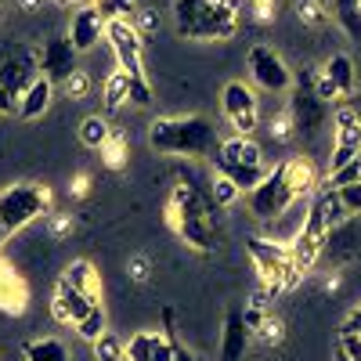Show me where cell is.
Returning <instances> with one entry per match:
<instances>
[{"label":"cell","mask_w":361,"mask_h":361,"mask_svg":"<svg viewBox=\"0 0 361 361\" xmlns=\"http://www.w3.org/2000/svg\"><path fill=\"white\" fill-rule=\"evenodd\" d=\"M102 37H105V18L98 15V8H80L73 15V25H69L73 47L83 54V51H90L94 44H102Z\"/></svg>","instance_id":"16"},{"label":"cell","mask_w":361,"mask_h":361,"mask_svg":"<svg viewBox=\"0 0 361 361\" xmlns=\"http://www.w3.org/2000/svg\"><path fill=\"white\" fill-rule=\"evenodd\" d=\"M214 199H217V206H231L235 199H238V188L231 185L228 177H221V173H214Z\"/></svg>","instance_id":"33"},{"label":"cell","mask_w":361,"mask_h":361,"mask_svg":"<svg viewBox=\"0 0 361 361\" xmlns=\"http://www.w3.org/2000/svg\"><path fill=\"white\" fill-rule=\"evenodd\" d=\"M250 347V325L243 311H228L224 318V336H221V361H243Z\"/></svg>","instance_id":"18"},{"label":"cell","mask_w":361,"mask_h":361,"mask_svg":"<svg viewBox=\"0 0 361 361\" xmlns=\"http://www.w3.org/2000/svg\"><path fill=\"white\" fill-rule=\"evenodd\" d=\"M11 112H18V98L11 94L4 83H0V116H11Z\"/></svg>","instance_id":"36"},{"label":"cell","mask_w":361,"mask_h":361,"mask_svg":"<svg viewBox=\"0 0 361 361\" xmlns=\"http://www.w3.org/2000/svg\"><path fill=\"white\" fill-rule=\"evenodd\" d=\"M336 192H340L347 217H361V185H347V188H336Z\"/></svg>","instance_id":"34"},{"label":"cell","mask_w":361,"mask_h":361,"mask_svg":"<svg viewBox=\"0 0 361 361\" xmlns=\"http://www.w3.org/2000/svg\"><path fill=\"white\" fill-rule=\"evenodd\" d=\"M76 333H80L87 343L102 340V336L109 333V318H105V307H102V304H94V307H90V311H87V318L76 325Z\"/></svg>","instance_id":"26"},{"label":"cell","mask_w":361,"mask_h":361,"mask_svg":"<svg viewBox=\"0 0 361 361\" xmlns=\"http://www.w3.org/2000/svg\"><path fill=\"white\" fill-rule=\"evenodd\" d=\"M333 361H350V357H347V350H343V347H340V343H336V347H333Z\"/></svg>","instance_id":"39"},{"label":"cell","mask_w":361,"mask_h":361,"mask_svg":"<svg viewBox=\"0 0 361 361\" xmlns=\"http://www.w3.org/2000/svg\"><path fill=\"white\" fill-rule=\"evenodd\" d=\"M22 350H25V361H73L62 340H29Z\"/></svg>","instance_id":"23"},{"label":"cell","mask_w":361,"mask_h":361,"mask_svg":"<svg viewBox=\"0 0 361 361\" xmlns=\"http://www.w3.org/2000/svg\"><path fill=\"white\" fill-rule=\"evenodd\" d=\"M94 304H98V296L80 293L76 286H69V282L62 279V282H58V289H54V300H51V314L62 322V325H80Z\"/></svg>","instance_id":"15"},{"label":"cell","mask_w":361,"mask_h":361,"mask_svg":"<svg viewBox=\"0 0 361 361\" xmlns=\"http://www.w3.org/2000/svg\"><path fill=\"white\" fill-rule=\"evenodd\" d=\"M51 98H54V83H51L47 76H37L33 87H29L25 94L18 98V116H22V119H37V116H44L47 105H51Z\"/></svg>","instance_id":"21"},{"label":"cell","mask_w":361,"mask_h":361,"mask_svg":"<svg viewBox=\"0 0 361 361\" xmlns=\"http://www.w3.org/2000/svg\"><path fill=\"white\" fill-rule=\"evenodd\" d=\"M329 228H333V224H329V217H325V206H322V199L314 195V199L307 202V209H304V224H300V231L293 235V246H289L293 264H296L300 275L318 264V253H322V243H325Z\"/></svg>","instance_id":"6"},{"label":"cell","mask_w":361,"mask_h":361,"mask_svg":"<svg viewBox=\"0 0 361 361\" xmlns=\"http://www.w3.org/2000/svg\"><path fill=\"white\" fill-rule=\"evenodd\" d=\"M76 47H73V40H69V33L66 37H51L47 44H44V51H40V62H37V69L51 80V83H69L80 69H76Z\"/></svg>","instance_id":"13"},{"label":"cell","mask_w":361,"mask_h":361,"mask_svg":"<svg viewBox=\"0 0 361 361\" xmlns=\"http://www.w3.org/2000/svg\"><path fill=\"white\" fill-rule=\"evenodd\" d=\"M80 141L87 148H105L109 145V119L105 116H87L80 123Z\"/></svg>","instance_id":"25"},{"label":"cell","mask_w":361,"mask_h":361,"mask_svg":"<svg viewBox=\"0 0 361 361\" xmlns=\"http://www.w3.org/2000/svg\"><path fill=\"white\" fill-rule=\"evenodd\" d=\"M127 361H173V343L166 333H137L127 340Z\"/></svg>","instance_id":"17"},{"label":"cell","mask_w":361,"mask_h":361,"mask_svg":"<svg viewBox=\"0 0 361 361\" xmlns=\"http://www.w3.org/2000/svg\"><path fill=\"white\" fill-rule=\"evenodd\" d=\"M314 94H318L322 102H329V98H340V94H336V87H333V83H329L325 76L318 80V90H314Z\"/></svg>","instance_id":"37"},{"label":"cell","mask_w":361,"mask_h":361,"mask_svg":"<svg viewBox=\"0 0 361 361\" xmlns=\"http://www.w3.org/2000/svg\"><path fill=\"white\" fill-rule=\"evenodd\" d=\"M314 188V170L304 156H293L286 163H279L275 170H267V177L253 192H246V202L253 209V217L260 221H275L282 217L293 202H300Z\"/></svg>","instance_id":"1"},{"label":"cell","mask_w":361,"mask_h":361,"mask_svg":"<svg viewBox=\"0 0 361 361\" xmlns=\"http://www.w3.org/2000/svg\"><path fill=\"white\" fill-rule=\"evenodd\" d=\"M357 257H361V221L357 217H347L336 228H329L325 243H322V253H318V264L343 267V264H350Z\"/></svg>","instance_id":"8"},{"label":"cell","mask_w":361,"mask_h":361,"mask_svg":"<svg viewBox=\"0 0 361 361\" xmlns=\"http://www.w3.org/2000/svg\"><path fill=\"white\" fill-rule=\"evenodd\" d=\"M329 185L333 188H347V185H361V152L350 159V163H343L340 170H333L329 173Z\"/></svg>","instance_id":"29"},{"label":"cell","mask_w":361,"mask_h":361,"mask_svg":"<svg viewBox=\"0 0 361 361\" xmlns=\"http://www.w3.org/2000/svg\"><path fill=\"white\" fill-rule=\"evenodd\" d=\"M105 37L116 51V62L127 76H141L145 66H141V33L127 22V18H116V22H105Z\"/></svg>","instance_id":"12"},{"label":"cell","mask_w":361,"mask_h":361,"mask_svg":"<svg viewBox=\"0 0 361 361\" xmlns=\"http://www.w3.org/2000/svg\"><path fill=\"white\" fill-rule=\"evenodd\" d=\"M214 166L221 177H228L238 192H253L260 180L267 177V166H264V152L260 145L250 141V137H228L217 145L214 152Z\"/></svg>","instance_id":"3"},{"label":"cell","mask_w":361,"mask_h":361,"mask_svg":"<svg viewBox=\"0 0 361 361\" xmlns=\"http://www.w3.org/2000/svg\"><path fill=\"white\" fill-rule=\"evenodd\" d=\"M246 66H250L253 83L264 87V90H271V94H275V90H289V83H293L289 66H286L267 44H253V47L246 51Z\"/></svg>","instance_id":"10"},{"label":"cell","mask_w":361,"mask_h":361,"mask_svg":"<svg viewBox=\"0 0 361 361\" xmlns=\"http://www.w3.org/2000/svg\"><path fill=\"white\" fill-rule=\"evenodd\" d=\"M235 8L228 4H214V0H206V11L188 25V29H177L185 40H228L235 37Z\"/></svg>","instance_id":"11"},{"label":"cell","mask_w":361,"mask_h":361,"mask_svg":"<svg viewBox=\"0 0 361 361\" xmlns=\"http://www.w3.org/2000/svg\"><path fill=\"white\" fill-rule=\"evenodd\" d=\"M47 206H51V195L40 185L4 188V192H0V228H4V235L22 231L25 224H33L37 217H44Z\"/></svg>","instance_id":"4"},{"label":"cell","mask_w":361,"mask_h":361,"mask_svg":"<svg viewBox=\"0 0 361 361\" xmlns=\"http://www.w3.org/2000/svg\"><path fill=\"white\" fill-rule=\"evenodd\" d=\"M33 80H37V66L29 62L25 54H11V58L0 62V83H4L15 98H22L25 90L33 87Z\"/></svg>","instance_id":"19"},{"label":"cell","mask_w":361,"mask_h":361,"mask_svg":"<svg viewBox=\"0 0 361 361\" xmlns=\"http://www.w3.org/2000/svg\"><path fill=\"white\" fill-rule=\"evenodd\" d=\"M148 145L159 156H214L217 152V130L206 116H170V119H156L148 127Z\"/></svg>","instance_id":"2"},{"label":"cell","mask_w":361,"mask_h":361,"mask_svg":"<svg viewBox=\"0 0 361 361\" xmlns=\"http://www.w3.org/2000/svg\"><path fill=\"white\" fill-rule=\"evenodd\" d=\"M340 336H361V307H354L347 318H343V329Z\"/></svg>","instance_id":"35"},{"label":"cell","mask_w":361,"mask_h":361,"mask_svg":"<svg viewBox=\"0 0 361 361\" xmlns=\"http://www.w3.org/2000/svg\"><path fill=\"white\" fill-rule=\"evenodd\" d=\"M333 15L350 40H361V0H333Z\"/></svg>","instance_id":"22"},{"label":"cell","mask_w":361,"mask_h":361,"mask_svg":"<svg viewBox=\"0 0 361 361\" xmlns=\"http://www.w3.org/2000/svg\"><path fill=\"white\" fill-rule=\"evenodd\" d=\"M66 87H69V94H73V90H76V94H80V90H87V80H83V76L76 73V76H73V80H69Z\"/></svg>","instance_id":"38"},{"label":"cell","mask_w":361,"mask_h":361,"mask_svg":"<svg viewBox=\"0 0 361 361\" xmlns=\"http://www.w3.org/2000/svg\"><path fill=\"white\" fill-rule=\"evenodd\" d=\"M289 123L300 137H318L329 123V102H322L307 87H296L289 98Z\"/></svg>","instance_id":"9"},{"label":"cell","mask_w":361,"mask_h":361,"mask_svg":"<svg viewBox=\"0 0 361 361\" xmlns=\"http://www.w3.org/2000/svg\"><path fill=\"white\" fill-rule=\"evenodd\" d=\"M69 286H76L80 293H90L94 296V267H90L87 260H73L69 267H66V275H62Z\"/></svg>","instance_id":"28"},{"label":"cell","mask_w":361,"mask_h":361,"mask_svg":"<svg viewBox=\"0 0 361 361\" xmlns=\"http://www.w3.org/2000/svg\"><path fill=\"white\" fill-rule=\"evenodd\" d=\"M361 152V116L350 105H340L333 112V152H329V173L340 170Z\"/></svg>","instance_id":"7"},{"label":"cell","mask_w":361,"mask_h":361,"mask_svg":"<svg viewBox=\"0 0 361 361\" xmlns=\"http://www.w3.org/2000/svg\"><path fill=\"white\" fill-rule=\"evenodd\" d=\"M163 322H166V336H170V343H173V361H199L185 343H180V336L173 333V311H163Z\"/></svg>","instance_id":"32"},{"label":"cell","mask_w":361,"mask_h":361,"mask_svg":"<svg viewBox=\"0 0 361 361\" xmlns=\"http://www.w3.org/2000/svg\"><path fill=\"white\" fill-rule=\"evenodd\" d=\"M253 4H257V8H260V11H267V8H271V4H275V0H253Z\"/></svg>","instance_id":"40"},{"label":"cell","mask_w":361,"mask_h":361,"mask_svg":"<svg viewBox=\"0 0 361 361\" xmlns=\"http://www.w3.org/2000/svg\"><path fill=\"white\" fill-rule=\"evenodd\" d=\"M224 116L231 119V127L238 130V137H250V130H257V98L243 80H231L221 94Z\"/></svg>","instance_id":"14"},{"label":"cell","mask_w":361,"mask_h":361,"mask_svg":"<svg viewBox=\"0 0 361 361\" xmlns=\"http://www.w3.org/2000/svg\"><path fill=\"white\" fill-rule=\"evenodd\" d=\"M127 102H130V76L119 69V73H112L105 80V109L116 112L119 105H127Z\"/></svg>","instance_id":"24"},{"label":"cell","mask_w":361,"mask_h":361,"mask_svg":"<svg viewBox=\"0 0 361 361\" xmlns=\"http://www.w3.org/2000/svg\"><path fill=\"white\" fill-rule=\"evenodd\" d=\"M246 250H250V257H253V264H257V271H260V279H264V286H267L271 293H279V289H286V286H296L300 271H296V264H293L289 246H279V243H271V238L253 235L250 243H246Z\"/></svg>","instance_id":"5"},{"label":"cell","mask_w":361,"mask_h":361,"mask_svg":"<svg viewBox=\"0 0 361 361\" xmlns=\"http://www.w3.org/2000/svg\"><path fill=\"white\" fill-rule=\"evenodd\" d=\"M130 105H137V109L152 105V83L145 80V73L141 76H130Z\"/></svg>","instance_id":"31"},{"label":"cell","mask_w":361,"mask_h":361,"mask_svg":"<svg viewBox=\"0 0 361 361\" xmlns=\"http://www.w3.org/2000/svg\"><path fill=\"white\" fill-rule=\"evenodd\" d=\"M90 347H94V361H127V340H119L112 333H105Z\"/></svg>","instance_id":"27"},{"label":"cell","mask_w":361,"mask_h":361,"mask_svg":"<svg viewBox=\"0 0 361 361\" xmlns=\"http://www.w3.org/2000/svg\"><path fill=\"white\" fill-rule=\"evenodd\" d=\"M98 15L105 18V22H116V18H123V15H130V8H134V0H98Z\"/></svg>","instance_id":"30"},{"label":"cell","mask_w":361,"mask_h":361,"mask_svg":"<svg viewBox=\"0 0 361 361\" xmlns=\"http://www.w3.org/2000/svg\"><path fill=\"white\" fill-rule=\"evenodd\" d=\"M322 76L336 87L340 98L354 94V87H357V69H354V58H350V54H333V58L325 62Z\"/></svg>","instance_id":"20"}]
</instances>
